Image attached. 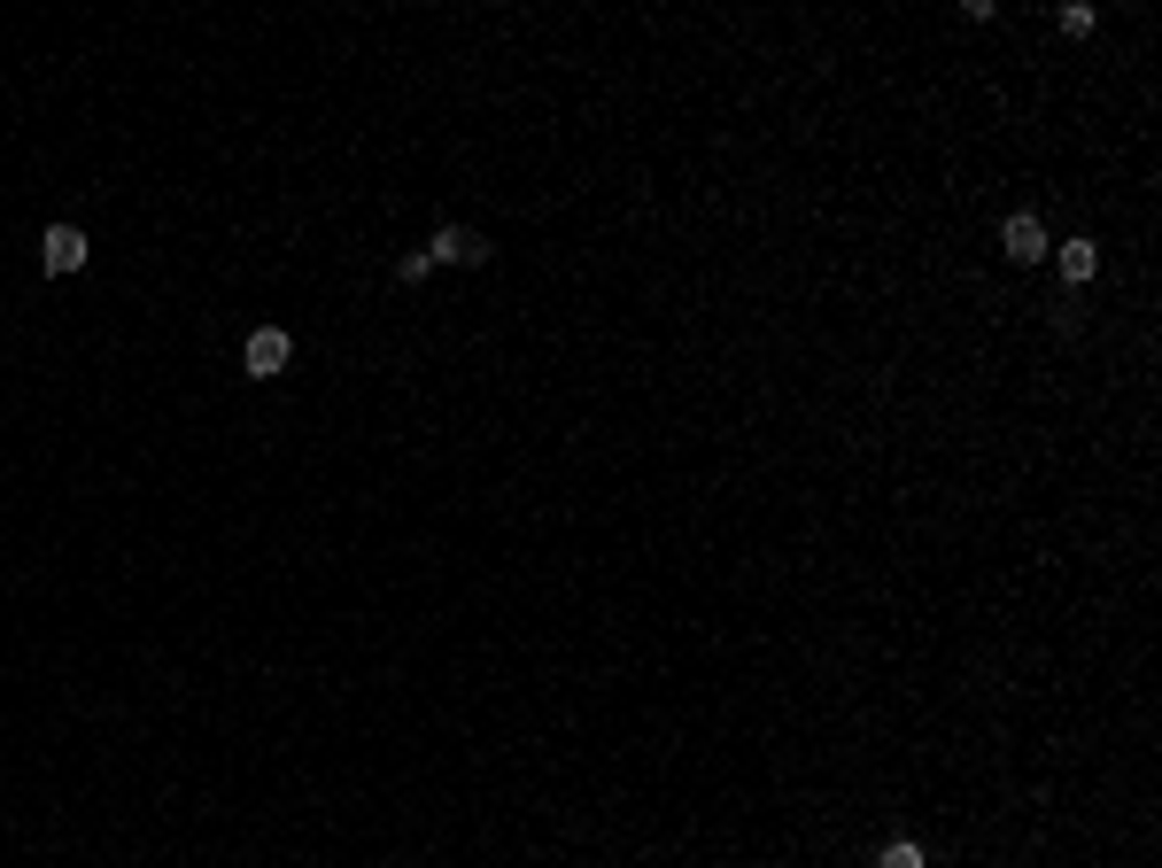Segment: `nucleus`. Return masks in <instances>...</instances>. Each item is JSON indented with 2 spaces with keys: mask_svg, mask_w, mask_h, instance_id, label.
<instances>
[{
  "mask_svg": "<svg viewBox=\"0 0 1162 868\" xmlns=\"http://www.w3.org/2000/svg\"><path fill=\"white\" fill-rule=\"evenodd\" d=\"M287 350H295V341H287L280 326H256V333H248V350H240L248 380H272V373H287Z\"/></svg>",
  "mask_w": 1162,
  "mask_h": 868,
  "instance_id": "f257e3e1",
  "label": "nucleus"
},
{
  "mask_svg": "<svg viewBox=\"0 0 1162 868\" xmlns=\"http://www.w3.org/2000/svg\"><path fill=\"white\" fill-rule=\"evenodd\" d=\"M39 265L62 280V272H78L85 265V233L78 225H47V241H39Z\"/></svg>",
  "mask_w": 1162,
  "mask_h": 868,
  "instance_id": "f03ea898",
  "label": "nucleus"
},
{
  "mask_svg": "<svg viewBox=\"0 0 1162 868\" xmlns=\"http://www.w3.org/2000/svg\"><path fill=\"white\" fill-rule=\"evenodd\" d=\"M1000 248L1016 256V265H1038V256H1046V225H1038V218H1008V225H1000Z\"/></svg>",
  "mask_w": 1162,
  "mask_h": 868,
  "instance_id": "7ed1b4c3",
  "label": "nucleus"
},
{
  "mask_svg": "<svg viewBox=\"0 0 1162 868\" xmlns=\"http://www.w3.org/2000/svg\"><path fill=\"white\" fill-rule=\"evenodd\" d=\"M434 256H450V265H481V233H434Z\"/></svg>",
  "mask_w": 1162,
  "mask_h": 868,
  "instance_id": "20e7f679",
  "label": "nucleus"
},
{
  "mask_svg": "<svg viewBox=\"0 0 1162 868\" xmlns=\"http://www.w3.org/2000/svg\"><path fill=\"white\" fill-rule=\"evenodd\" d=\"M1101 272V256H1093V241H1061V280H1093Z\"/></svg>",
  "mask_w": 1162,
  "mask_h": 868,
  "instance_id": "39448f33",
  "label": "nucleus"
},
{
  "mask_svg": "<svg viewBox=\"0 0 1162 868\" xmlns=\"http://www.w3.org/2000/svg\"><path fill=\"white\" fill-rule=\"evenodd\" d=\"M883 868H930V860H923V845H907V837H900V845L883 853Z\"/></svg>",
  "mask_w": 1162,
  "mask_h": 868,
  "instance_id": "423d86ee",
  "label": "nucleus"
}]
</instances>
